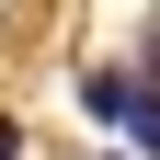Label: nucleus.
<instances>
[{"label": "nucleus", "instance_id": "obj_1", "mask_svg": "<svg viewBox=\"0 0 160 160\" xmlns=\"http://www.w3.org/2000/svg\"><path fill=\"white\" fill-rule=\"evenodd\" d=\"M80 103L103 114V126H126V103H137V69H92V80H80Z\"/></svg>", "mask_w": 160, "mask_h": 160}, {"label": "nucleus", "instance_id": "obj_2", "mask_svg": "<svg viewBox=\"0 0 160 160\" xmlns=\"http://www.w3.org/2000/svg\"><path fill=\"white\" fill-rule=\"evenodd\" d=\"M126 149L160 160V80H137V103H126Z\"/></svg>", "mask_w": 160, "mask_h": 160}, {"label": "nucleus", "instance_id": "obj_3", "mask_svg": "<svg viewBox=\"0 0 160 160\" xmlns=\"http://www.w3.org/2000/svg\"><path fill=\"white\" fill-rule=\"evenodd\" d=\"M0 160H23V126H0Z\"/></svg>", "mask_w": 160, "mask_h": 160}, {"label": "nucleus", "instance_id": "obj_4", "mask_svg": "<svg viewBox=\"0 0 160 160\" xmlns=\"http://www.w3.org/2000/svg\"><path fill=\"white\" fill-rule=\"evenodd\" d=\"M114 160H137V149H114Z\"/></svg>", "mask_w": 160, "mask_h": 160}]
</instances>
